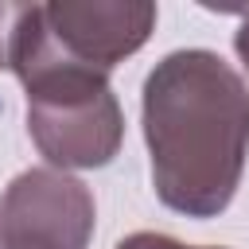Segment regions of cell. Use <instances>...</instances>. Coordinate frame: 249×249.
I'll return each instance as SVG.
<instances>
[{
  "label": "cell",
  "instance_id": "1",
  "mask_svg": "<svg viewBox=\"0 0 249 249\" xmlns=\"http://www.w3.org/2000/svg\"><path fill=\"white\" fill-rule=\"evenodd\" d=\"M144 144L156 198L187 218H218L249 156V86L214 51L163 54L144 78Z\"/></svg>",
  "mask_w": 249,
  "mask_h": 249
},
{
  "label": "cell",
  "instance_id": "2",
  "mask_svg": "<svg viewBox=\"0 0 249 249\" xmlns=\"http://www.w3.org/2000/svg\"><path fill=\"white\" fill-rule=\"evenodd\" d=\"M12 74L27 89V132L51 167H105L121 152L124 113L109 74L74 62L43 27V4H27L12 51Z\"/></svg>",
  "mask_w": 249,
  "mask_h": 249
},
{
  "label": "cell",
  "instance_id": "3",
  "mask_svg": "<svg viewBox=\"0 0 249 249\" xmlns=\"http://www.w3.org/2000/svg\"><path fill=\"white\" fill-rule=\"evenodd\" d=\"M93 195L58 167H27L0 195V249H86Z\"/></svg>",
  "mask_w": 249,
  "mask_h": 249
},
{
  "label": "cell",
  "instance_id": "4",
  "mask_svg": "<svg viewBox=\"0 0 249 249\" xmlns=\"http://www.w3.org/2000/svg\"><path fill=\"white\" fill-rule=\"evenodd\" d=\"M43 27L62 54L109 74L117 62H124L148 43L156 27V4L54 0V4H43Z\"/></svg>",
  "mask_w": 249,
  "mask_h": 249
},
{
  "label": "cell",
  "instance_id": "5",
  "mask_svg": "<svg viewBox=\"0 0 249 249\" xmlns=\"http://www.w3.org/2000/svg\"><path fill=\"white\" fill-rule=\"evenodd\" d=\"M23 12L27 4H0V70H12V51H16Z\"/></svg>",
  "mask_w": 249,
  "mask_h": 249
},
{
  "label": "cell",
  "instance_id": "6",
  "mask_svg": "<svg viewBox=\"0 0 249 249\" xmlns=\"http://www.w3.org/2000/svg\"><path fill=\"white\" fill-rule=\"evenodd\" d=\"M117 249H222V245H187V241H179V237H167V233H148V230H140V233H128V237H121V241H117Z\"/></svg>",
  "mask_w": 249,
  "mask_h": 249
},
{
  "label": "cell",
  "instance_id": "7",
  "mask_svg": "<svg viewBox=\"0 0 249 249\" xmlns=\"http://www.w3.org/2000/svg\"><path fill=\"white\" fill-rule=\"evenodd\" d=\"M233 47H237V58H241L245 70H249V12L241 16V23H237V31H233Z\"/></svg>",
  "mask_w": 249,
  "mask_h": 249
}]
</instances>
